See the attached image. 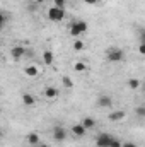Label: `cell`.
Returning a JSON list of instances; mask_svg holds the SVG:
<instances>
[{"mask_svg": "<svg viewBox=\"0 0 145 147\" xmlns=\"http://www.w3.org/2000/svg\"><path fill=\"white\" fill-rule=\"evenodd\" d=\"M26 53H28V51H26V48H24V46H21V45H15V46H12V50H10V55H12V58H14L15 62H19Z\"/></svg>", "mask_w": 145, "mask_h": 147, "instance_id": "obj_7", "label": "cell"}, {"mask_svg": "<svg viewBox=\"0 0 145 147\" xmlns=\"http://www.w3.org/2000/svg\"><path fill=\"white\" fill-rule=\"evenodd\" d=\"M36 147H48V146H46V144H44V142H41V144H38Z\"/></svg>", "mask_w": 145, "mask_h": 147, "instance_id": "obj_28", "label": "cell"}, {"mask_svg": "<svg viewBox=\"0 0 145 147\" xmlns=\"http://www.w3.org/2000/svg\"><path fill=\"white\" fill-rule=\"evenodd\" d=\"M109 147H123V142H121L119 139L113 137V139H111V144H109Z\"/></svg>", "mask_w": 145, "mask_h": 147, "instance_id": "obj_21", "label": "cell"}, {"mask_svg": "<svg viewBox=\"0 0 145 147\" xmlns=\"http://www.w3.org/2000/svg\"><path fill=\"white\" fill-rule=\"evenodd\" d=\"M140 43H145V29L140 31Z\"/></svg>", "mask_w": 145, "mask_h": 147, "instance_id": "obj_25", "label": "cell"}, {"mask_svg": "<svg viewBox=\"0 0 145 147\" xmlns=\"http://www.w3.org/2000/svg\"><path fill=\"white\" fill-rule=\"evenodd\" d=\"M73 70H75V72H85V70H87V65H85V62H82V60L75 62V63H73Z\"/></svg>", "mask_w": 145, "mask_h": 147, "instance_id": "obj_19", "label": "cell"}, {"mask_svg": "<svg viewBox=\"0 0 145 147\" xmlns=\"http://www.w3.org/2000/svg\"><path fill=\"white\" fill-rule=\"evenodd\" d=\"M142 91L145 92V80H144V84H142Z\"/></svg>", "mask_w": 145, "mask_h": 147, "instance_id": "obj_29", "label": "cell"}, {"mask_svg": "<svg viewBox=\"0 0 145 147\" xmlns=\"http://www.w3.org/2000/svg\"><path fill=\"white\" fill-rule=\"evenodd\" d=\"M111 139H113V135H109L106 132L97 134V137H96V147H109Z\"/></svg>", "mask_w": 145, "mask_h": 147, "instance_id": "obj_4", "label": "cell"}, {"mask_svg": "<svg viewBox=\"0 0 145 147\" xmlns=\"http://www.w3.org/2000/svg\"><path fill=\"white\" fill-rule=\"evenodd\" d=\"M126 86H128V89H132V91H137V89H142V82L138 80V79H128V82H126Z\"/></svg>", "mask_w": 145, "mask_h": 147, "instance_id": "obj_16", "label": "cell"}, {"mask_svg": "<svg viewBox=\"0 0 145 147\" xmlns=\"http://www.w3.org/2000/svg\"><path fill=\"white\" fill-rule=\"evenodd\" d=\"M58 96H60L58 87H55V86H48V87L44 89V98H46V99H56Z\"/></svg>", "mask_w": 145, "mask_h": 147, "instance_id": "obj_10", "label": "cell"}, {"mask_svg": "<svg viewBox=\"0 0 145 147\" xmlns=\"http://www.w3.org/2000/svg\"><path fill=\"white\" fill-rule=\"evenodd\" d=\"M70 132H72L75 137H84V135L87 134V128H85L82 123H73L72 127H70Z\"/></svg>", "mask_w": 145, "mask_h": 147, "instance_id": "obj_8", "label": "cell"}, {"mask_svg": "<svg viewBox=\"0 0 145 147\" xmlns=\"http://www.w3.org/2000/svg\"><path fill=\"white\" fill-rule=\"evenodd\" d=\"M72 46H73V50H75V51H84V50H85V43H84L80 38H77V39L73 41Z\"/></svg>", "mask_w": 145, "mask_h": 147, "instance_id": "obj_18", "label": "cell"}, {"mask_svg": "<svg viewBox=\"0 0 145 147\" xmlns=\"http://www.w3.org/2000/svg\"><path fill=\"white\" fill-rule=\"evenodd\" d=\"M48 19L51 21V22H62L63 19H65V9H60V7H55V5H51L50 9H48Z\"/></svg>", "mask_w": 145, "mask_h": 147, "instance_id": "obj_3", "label": "cell"}, {"mask_svg": "<svg viewBox=\"0 0 145 147\" xmlns=\"http://www.w3.org/2000/svg\"><path fill=\"white\" fill-rule=\"evenodd\" d=\"M138 53L140 55H145V43H140L138 45Z\"/></svg>", "mask_w": 145, "mask_h": 147, "instance_id": "obj_24", "label": "cell"}, {"mask_svg": "<svg viewBox=\"0 0 145 147\" xmlns=\"http://www.w3.org/2000/svg\"><path fill=\"white\" fill-rule=\"evenodd\" d=\"M26 142H28V146L36 147L38 144H41V139H39V135H38L36 132H31V134L26 135Z\"/></svg>", "mask_w": 145, "mask_h": 147, "instance_id": "obj_12", "label": "cell"}, {"mask_svg": "<svg viewBox=\"0 0 145 147\" xmlns=\"http://www.w3.org/2000/svg\"><path fill=\"white\" fill-rule=\"evenodd\" d=\"M53 5L60 7V9H65L67 7V0H53Z\"/></svg>", "mask_w": 145, "mask_h": 147, "instance_id": "obj_22", "label": "cell"}, {"mask_svg": "<svg viewBox=\"0 0 145 147\" xmlns=\"http://www.w3.org/2000/svg\"><path fill=\"white\" fill-rule=\"evenodd\" d=\"M80 123H82L87 130H92V128H96V125H97V121H96L94 118H91V116H84Z\"/></svg>", "mask_w": 145, "mask_h": 147, "instance_id": "obj_13", "label": "cell"}, {"mask_svg": "<svg viewBox=\"0 0 145 147\" xmlns=\"http://www.w3.org/2000/svg\"><path fill=\"white\" fill-rule=\"evenodd\" d=\"M41 60H43V63L44 65H53V62H55V53L51 51V50H44L43 51V55H41Z\"/></svg>", "mask_w": 145, "mask_h": 147, "instance_id": "obj_9", "label": "cell"}, {"mask_svg": "<svg viewBox=\"0 0 145 147\" xmlns=\"http://www.w3.org/2000/svg\"><path fill=\"white\" fill-rule=\"evenodd\" d=\"M68 34L72 38H80L82 34H85L87 33V29H89V26H87V22L85 21H80V19H75V21H72L70 24H68Z\"/></svg>", "mask_w": 145, "mask_h": 147, "instance_id": "obj_1", "label": "cell"}, {"mask_svg": "<svg viewBox=\"0 0 145 147\" xmlns=\"http://www.w3.org/2000/svg\"><path fill=\"white\" fill-rule=\"evenodd\" d=\"M125 58H126L125 51L118 46H111L106 50V60L109 63H119V62H125Z\"/></svg>", "mask_w": 145, "mask_h": 147, "instance_id": "obj_2", "label": "cell"}, {"mask_svg": "<svg viewBox=\"0 0 145 147\" xmlns=\"http://www.w3.org/2000/svg\"><path fill=\"white\" fill-rule=\"evenodd\" d=\"M22 103H24V106H34L36 105V98L33 94H29V92H24L22 94Z\"/></svg>", "mask_w": 145, "mask_h": 147, "instance_id": "obj_14", "label": "cell"}, {"mask_svg": "<svg viewBox=\"0 0 145 147\" xmlns=\"http://www.w3.org/2000/svg\"><path fill=\"white\" fill-rule=\"evenodd\" d=\"M135 115H137L138 118H145V105L137 106V108H135Z\"/></svg>", "mask_w": 145, "mask_h": 147, "instance_id": "obj_20", "label": "cell"}, {"mask_svg": "<svg viewBox=\"0 0 145 147\" xmlns=\"http://www.w3.org/2000/svg\"><path fill=\"white\" fill-rule=\"evenodd\" d=\"M123 147H137L133 142H123Z\"/></svg>", "mask_w": 145, "mask_h": 147, "instance_id": "obj_26", "label": "cell"}, {"mask_svg": "<svg viewBox=\"0 0 145 147\" xmlns=\"http://www.w3.org/2000/svg\"><path fill=\"white\" fill-rule=\"evenodd\" d=\"M67 139V130L63 128V127H60V125H56L55 128H53V140L55 142H63Z\"/></svg>", "mask_w": 145, "mask_h": 147, "instance_id": "obj_5", "label": "cell"}, {"mask_svg": "<svg viewBox=\"0 0 145 147\" xmlns=\"http://www.w3.org/2000/svg\"><path fill=\"white\" fill-rule=\"evenodd\" d=\"M29 147H33V146H29Z\"/></svg>", "mask_w": 145, "mask_h": 147, "instance_id": "obj_30", "label": "cell"}, {"mask_svg": "<svg viewBox=\"0 0 145 147\" xmlns=\"http://www.w3.org/2000/svg\"><path fill=\"white\" fill-rule=\"evenodd\" d=\"M125 116H126V113L123 110H114L108 115V120L109 121H119V120H123Z\"/></svg>", "mask_w": 145, "mask_h": 147, "instance_id": "obj_11", "label": "cell"}, {"mask_svg": "<svg viewBox=\"0 0 145 147\" xmlns=\"http://www.w3.org/2000/svg\"><path fill=\"white\" fill-rule=\"evenodd\" d=\"M62 84H63V87H67V89H73V87H75L72 77H68V75H63V77H62Z\"/></svg>", "mask_w": 145, "mask_h": 147, "instance_id": "obj_17", "label": "cell"}, {"mask_svg": "<svg viewBox=\"0 0 145 147\" xmlns=\"http://www.w3.org/2000/svg\"><path fill=\"white\" fill-rule=\"evenodd\" d=\"M84 3H87V5H97L101 0H82Z\"/></svg>", "mask_w": 145, "mask_h": 147, "instance_id": "obj_23", "label": "cell"}, {"mask_svg": "<svg viewBox=\"0 0 145 147\" xmlns=\"http://www.w3.org/2000/svg\"><path fill=\"white\" fill-rule=\"evenodd\" d=\"M24 74L28 75V77H38V74H39V69H38V65H28L26 69H24Z\"/></svg>", "mask_w": 145, "mask_h": 147, "instance_id": "obj_15", "label": "cell"}, {"mask_svg": "<svg viewBox=\"0 0 145 147\" xmlns=\"http://www.w3.org/2000/svg\"><path fill=\"white\" fill-rule=\"evenodd\" d=\"M33 2H34V3H38V5H41V3H44L46 0H33Z\"/></svg>", "mask_w": 145, "mask_h": 147, "instance_id": "obj_27", "label": "cell"}, {"mask_svg": "<svg viewBox=\"0 0 145 147\" xmlns=\"http://www.w3.org/2000/svg\"><path fill=\"white\" fill-rule=\"evenodd\" d=\"M96 105L99 108H111L113 106V98L109 94H101L97 99H96Z\"/></svg>", "mask_w": 145, "mask_h": 147, "instance_id": "obj_6", "label": "cell"}]
</instances>
